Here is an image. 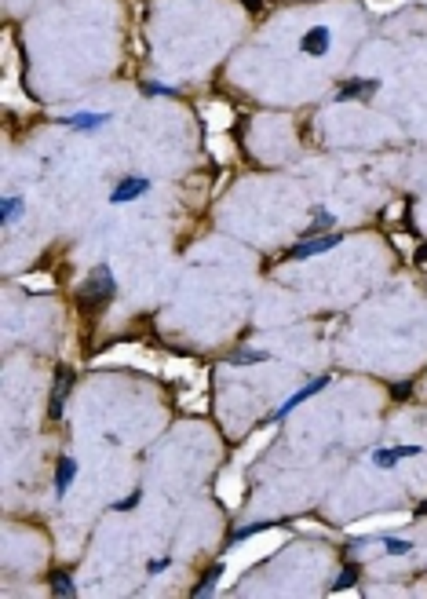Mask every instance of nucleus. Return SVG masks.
Segmentation results:
<instances>
[{
  "mask_svg": "<svg viewBox=\"0 0 427 599\" xmlns=\"http://www.w3.org/2000/svg\"><path fill=\"white\" fill-rule=\"evenodd\" d=\"M150 191V179L146 176H125L113 191H110V205H128V201H135V198H143Z\"/></svg>",
  "mask_w": 427,
  "mask_h": 599,
  "instance_id": "nucleus-7",
  "label": "nucleus"
},
{
  "mask_svg": "<svg viewBox=\"0 0 427 599\" xmlns=\"http://www.w3.org/2000/svg\"><path fill=\"white\" fill-rule=\"evenodd\" d=\"M143 96H175V88L172 84H161V81H143Z\"/></svg>",
  "mask_w": 427,
  "mask_h": 599,
  "instance_id": "nucleus-19",
  "label": "nucleus"
},
{
  "mask_svg": "<svg viewBox=\"0 0 427 599\" xmlns=\"http://www.w3.org/2000/svg\"><path fill=\"white\" fill-rule=\"evenodd\" d=\"M113 296H117V278L106 263H99L81 286V307L84 311H103L106 303H113Z\"/></svg>",
  "mask_w": 427,
  "mask_h": 599,
  "instance_id": "nucleus-1",
  "label": "nucleus"
},
{
  "mask_svg": "<svg viewBox=\"0 0 427 599\" xmlns=\"http://www.w3.org/2000/svg\"><path fill=\"white\" fill-rule=\"evenodd\" d=\"M22 208H26V201H22V198H4V201H0V223H4V227H8V223H15V216H19Z\"/></svg>",
  "mask_w": 427,
  "mask_h": 599,
  "instance_id": "nucleus-14",
  "label": "nucleus"
},
{
  "mask_svg": "<svg viewBox=\"0 0 427 599\" xmlns=\"http://www.w3.org/2000/svg\"><path fill=\"white\" fill-rule=\"evenodd\" d=\"M376 88H380L376 77H347V81L336 88V103H347V99H373Z\"/></svg>",
  "mask_w": 427,
  "mask_h": 599,
  "instance_id": "nucleus-6",
  "label": "nucleus"
},
{
  "mask_svg": "<svg viewBox=\"0 0 427 599\" xmlns=\"http://www.w3.org/2000/svg\"><path fill=\"white\" fill-rule=\"evenodd\" d=\"M73 479H77V460L63 457V460H58V468H55V493H66L73 486Z\"/></svg>",
  "mask_w": 427,
  "mask_h": 599,
  "instance_id": "nucleus-10",
  "label": "nucleus"
},
{
  "mask_svg": "<svg viewBox=\"0 0 427 599\" xmlns=\"http://www.w3.org/2000/svg\"><path fill=\"white\" fill-rule=\"evenodd\" d=\"M168 566H172V555H165V559H154V563H150V574H165Z\"/></svg>",
  "mask_w": 427,
  "mask_h": 599,
  "instance_id": "nucleus-21",
  "label": "nucleus"
},
{
  "mask_svg": "<svg viewBox=\"0 0 427 599\" xmlns=\"http://www.w3.org/2000/svg\"><path fill=\"white\" fill-rule=\"evenodd\" d=\"M413 260H416L420 267H427V245H420V248H416V256H413Z\"/></svg>",
  "mask_w": 427,
  "mask_h": 599,
  "instance_id": "nucleus-23",
  "label": "nucleus"
},
{
  "mask_svg": "<svg viewBox=\"0 0 427 599\" xmlns=\"http://www.w3.org/2000/svg\"><path fill=\"white\" fill-rule=\"evenodd\" d=\"M58 124L63 129H77V132H99L110 124V114L103 110H77V114H66V117H58Z\"/></svg>",
  "mask_w": 427,
  "mask_h": 599,
  "instance_id": "nucleus-4",
  "label": "nucleus"
},
{
  "mask_svg": "<svg viewBox=\"0 0 427 599\" xmlns=\"http://www.w3.org/2000/svg\"><path fill=\"white\" fill-rule=\"evenodd\" d=\"M380 545H384L391 555H409V552H413V545H409V541H402V538H391V533H380Z\"/></svg>",
  "mask_w": 427,
  "mask_h": 599,
  "instance_id": "nucleus-17",
  "label": "nucleus"
},
{
  "mask_svg": "<svg viewBox=\"0 0 427 599\" xmlns=\"http://www.w3.org/2000/svg\"><path fill=\"white\" fill-rule=\"evenodd\" d=\"M358 585V566L351 563V566H344L340 570V578H336V585H332V592H347V588H354Z\"/></svg>",
  "mask_w": 427,
  "mask_h": 599,
  "instance_id": "nucleus-18",
  "label": "nucleus"
},
{
  "mask_svg": "<svg viewBox=\"0 0 427 599\" xmlns=\"http://www.w3.org/2000/svg\"><path fill=\"white\" fill-rule=\"evenodd\" d=\"M416 512H420V515H427V500H423V504H420V508H416Z\"/></svg>",
  "mask_w": 427,
  "mask_h": 599,
  "instance_id": "nucleus-25",
  "label": "nucleus"
},
{
  "mask_svg": "<svg viewBox=\"0 0 427 599\" xmlns=\"http://www.w3.org/2000/svg\"><path fill=\"white\" fill-rule=\"evenodd\" d=\"M391 395H394V398H409V395H413V384H409V381H406V384H394Z\"/></svg>",
  "mask_w": 427,
  "mask_h": 599,
  "instance_id": "nucleus-22",
  "label": "nucleus"
},
{
  "mask_svg": "<svg viewBox=\"0 0 427 599\" xmlns=\"http://www.w3.org/2000/svg\"><path fill=\"white\" fill-rule=\"evenodd\" d=\"M241 4H245L249 11H259V4H263V0H241Z\"/></svg>",
  "mask_w": 427,
  "mask_h": 599,
  "instance_id": "nucleus-24",
  "label": "nucleus"
},
{
  "mask_svg": "<svg viewBox=\"0 0 427 599\" xmlns=\"http://www.w3.org/2000/svg\"><path fill=\"white\" fill-rule=\"evenodd\" d=\"M259 362H270V351L241 348V351H230V355H227V366H259Z\"/></svg>",
  "mask_w": 427,
  "mask_h": 599,
  "instance_id": "nucleus-12",
  "label": "nucleus"
},
{
  "mask_svg": "<svg viewBox=\"0 0 427 599\" xmlns=\"http://www.w3.org/2000/svg\"><path fill=\"white\" fill-rule=\"evenodd\" d=\"M329 48H332V29H329V26H311L307 34L299 37V51L311 55V59L329 55Z\"/></svg>",
  "mask_w": 427,
  "mask_h": 599,
  "instance_id": "nucleus-5",
  "label": "nucleus"
},
{
  "mask_svg": "<svg viewBox=\"0 0 427 599\" xmlns=\"http://www.w3.org/2000/svg\"><path fill=\"white\" fill-rule=\"evenodd\" d=\"M73 391V373L66 366H58L55 369V388H51V402H48V417L58 421L66 413V395Z\"/></svg>",
  "mask_w": 427,
  "mask_h": 599,
  "instance_id": "nucleus-2",
  "label": "nucleus"
},
{
  "mask_svg": "<svg viewBox=\"0 0 427 599\" xmlns=\"http://www.w3.org/2000/svg\"><path fill=\"white\" fill-rule=\"evenodd\" d=\"M139 500H143V490H135L132 497H125V500H120V504H113V508H117V512H132V508H135V504H139Z\"/></svg>",
  "mask_w": 427,
  "mask_h": 599,
  "instance_id": "nucleus-20",
  "label": "nucleus"
},
{
  "mask_svg": "<svg viewBox=\"0 0 427 599\" xmlns=\"http://www.w3.org/2000/svg\"><path fill=\"white\" fill-rule=\"evenodd\" d=\"M223 578V563H216V566H208V574L201 578V585L194 588V599H201V595H212L216 592V581Z\"/></svg>",
  "mask_w": 427,
  "mask_h": 599,
  "instance_id": "nucleus-13",
  "label": "nucleus"
},
{
  "mask_svg": "<svg viewBox=\"0 0 427 599\" xmlns=\"http://www.w3.org/2000/svg\"><path fill=\"white\" fill-rule=\"evenodd\" d=\"M332 227H336V216H332L329 208H318V212H314V219H311V227L303 231L299 238H318V234H329Z\"/></svg>",
  "mask_w": 427,
  "mask_h": 599,
  "instance_id": "nucleus-11",
  "label": "nucleus"
},
{
  "mask_svg": "<svg viewBox=\"0 0 427 599\" xmlns=\"http://www.w3.org/2000/svg\"><path fill=\"white\" fill-rule=\"evenodd\" d=\"M51 592L63 595V599H73V595H77V585L70 581V574H51Z\"/></svg>",
  "mask_w": 427,
  "mask_h": 599,
  "instance_id": "nucleus-15",
  "label": "nucleus"
},
{
  "mask_svg": "<svg viewBox=\"0 0 427 599\" xmlns=\"http://www.w3.org/2000/svg\"><path fill=\"white\" fill-rule=\"evenodd\" d=\"M278 523H267V519H259V523H249V526H241L237 533H234V541H249V538H256V533H267V530H274Z\"/></svg>",
  "mask_w": 427,
  "mask_h": 599,
  "instance_id": "nucleus-16",
  "label": "nucleus"
},
{
  "mask_svg": "<svg viewBox=\"0 0 427 599\" xmlns=\"http://www.w3.org/2000/svg\"><path fill=\"white\" fill-rule=\"evenodd\" d=\"M420 453V446H376L373 453H369V460L380 468V471H391V468H398L402 460H409V457H416Z\"/></svg>",
  "mask_w": 427,
  "mask_h": 599,
  "instance_id": "nucleus-9",
  "label": "nucleus"
},
{
  "mask_svg": "<svg viewBox=\"0 0 427 599\" xmlns=\"http://www.w3.org/2000/svg\"><path fill=\"white\" fill-rule=\"evenodd\" d=\"M329 381H332V376H318V381H311L307 388H299L296 395H289V398H285L278 409H274V417H270V421H285V417L292 413V409H296L299 402H307V398H314L318 391H325V388H329Z\"/></svg>",
  "mask_w": 427,
  "mask_h": 599,
  "instance_id": "nucleus-8",
  "label": "nucleus"
},
{
  "mask_svg": "<svg viewBox=\"0 0 427 599\" xmlns=\"http://www.w3.org/2000/svg\"><path fill=\"white\" fill-rule=\"evenodd\" d=\"M340 245V234H318V238H299V245L289 248V260H311V256H321V252L336 248Z\"/></svg>",
  "mask_w": 427,
  "mask_h": 599,
  "instance_id": "nucleus-3",
  "label": "nucleus"
}]
</instances>
